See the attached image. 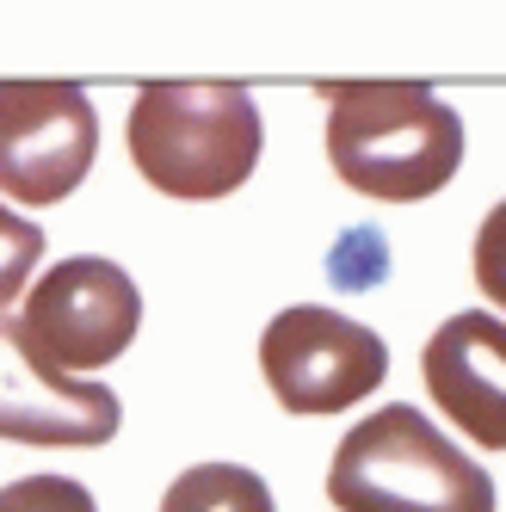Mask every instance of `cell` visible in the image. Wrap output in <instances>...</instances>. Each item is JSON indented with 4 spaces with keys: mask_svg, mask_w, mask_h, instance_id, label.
<instances>
[{
    "mask_svg": "<svg viewBox=\"0 0 506 512\" xmlns=\"http://www.w3.org/2000/svg\"><path fill=\"white\" fill-rule=\"evenodd\" d=\"M0 438L13 445L93 451L118 438V395L87 377H62L31 346L19 315H0Z\"/></svg>",
    "mask_w": 506,
    "mask_h": 512,
    "instance_id": "cell-7",
    "label": "cell"
},
{
    "mask_svg": "<svg viewBox=\"0 0 506 512\" xmlns=\"http://www.w3.org/2000/svg\"><path fill=\"white\" fill-rule=\"evenodd\" d=\"M0 512H99V506L68 475H25V482L0 488Z\"/></svg>",
    "mask_w": 506,
    "mask_h": 512,
    "instance_id": "cell-11",
    "label": "cell"
},
{
    "mask_svg": "<svg viewBox=\"0 0 506 512\" xmlns=\"http://www.w3.org/2000/svg\"><path fill=\"white\" fill-rule=\"evenodd\" d=\"M260 112L235 81H149L130 105L124 149L155 192L210 204L229 198L260 161Z\"/></svg>",
    "mask_w": 506,
    "mask_h": 512,
    "instance_id": "cell-2",
    "label": "cell"
},
{
    "mask_svg": "<svg viewBox=\"0 0 506 512\" xmlns=\"http://www.w3.org/2000/svg\"><path fill=\"white\" fill-rule=\"evenodd\" d=\"M328 161L377 204H420L463 167L457 112L420 81H328Z\"/></svg>",
    "mask_w": 506,
    "mask_h": 512,
    "instance_id": "cell-1",
    "label": "cell"
},
{
    "mask_svg": "<svg viewBox=\"0 0 506 512\" xmlns=\"http://www.w3.org/2000/svg\"><path fill=\"white\" fill-rule=\"evenodd\" d=\"M426 395L482 451H506V321L463 309L420 352Z\"/></svg>",
    "mask_w": 506,
    "mask_h": 512,
    "instance_id": "cell-8",
    "label": "cell"
},
{
    "mask_svg": "<svg viewBox=\"0 0 506 512\" xmlns=\"http://www.w3.org/2000/svg\"><path fill=\"white\" fill-rule=\"evenodd\" d=\"M161 512H272V494L241 463H198L161 494Z\"/></svg>",
    "mask_w": 506,
    "mask_h": 512,
    "instance_id": "cell-9",
    "label": "cell"
},
{
    "mask_svg": "<svg viewBox=\"0 0 506 512\" xmlns=\"http://www.w3.org/2000/svg\"><path fill=\"white\" fill-rule=\"evenodd\" d=\"M93 155L99 118L75 81H0V192L13 204H62Z\"/></svg>",
    "mask_w": 506,
    "mask_h": 512,
    "instance_id": "cell-5",
    "label": "cell"
},
{
    "mask_svg": "<svg viewBox=\"0 0 506 512\" xmlns=\"http://www.w3.org/2000/svg\"><path fill=\"white\" fill-rule=\"evenodd\" d=\"M19 327L62 377H81V371H99V364L130 352L136 327H142V297L124 266L75 253V260L50 266L31 284Z\"/></svg>",
    "mask_w": 506,
    "mask_h": 512,
    "instance_id": "cell-6",
    "label": "cell"
},
{
    "mask_svg": "<svg viewBox=\"0 0 506 512\" xmlns=\"http://www.w3.org/2000/svg\"><path fill=\"white\" fill-rule=\"evenodd\" d=\"M260 371L284 414H340L389 377V346L340 309L297 303L266 321Z\"/></svg>",
    "mask_w": 506,
    "mask_h": 512,
    "instance_id": "cell-4",
    "label": "cell"
},
{
    "mask_svg": "<svg viewBox=\"0 0 506 512\" xmlns=\"http://www.w3.org/2000/svg\"><path fill=\"white\" fill-rule=\"evenodd\" d=\"M328 500L340 512H494V482L420 408H377L340 438Z\"/></svg>",
    "mask_w": 506,
    "mask_h": 512,
    "instance_id": "cell-3",
    "label": "cell"
},
{
    "mask_svg": "<svg viewBox=\"0 0 506 512\" xmlns=\"http://www.w3.org/2000/svg\"><path fill=\"white\" fill-rule=\"evenodd\" d=\"M38 260H44V229L31 223V216L0 204V309L25 290V278H31Z\"/></svg>",
    "mask_w": 506,
    "mask_h": 512,
    "instance_id": "cell-10",
    "label": "cell"
},
{
    "mask_svg": "<svg viewBox=\"0 0 506 512\" xmlns=\"http://www.w3.org/2000/svg\"><path fill=\"white\" fill-rule=\"evenodd\" d=\"M476 284L488 290V303L494 309H506V198L482 216V229H476Z\"/></svg>",
    "mask_w": 506,
    "mask_h": 512,
    "instance_id": "cell-12",
    "label": "cell"
}]
</instances>
